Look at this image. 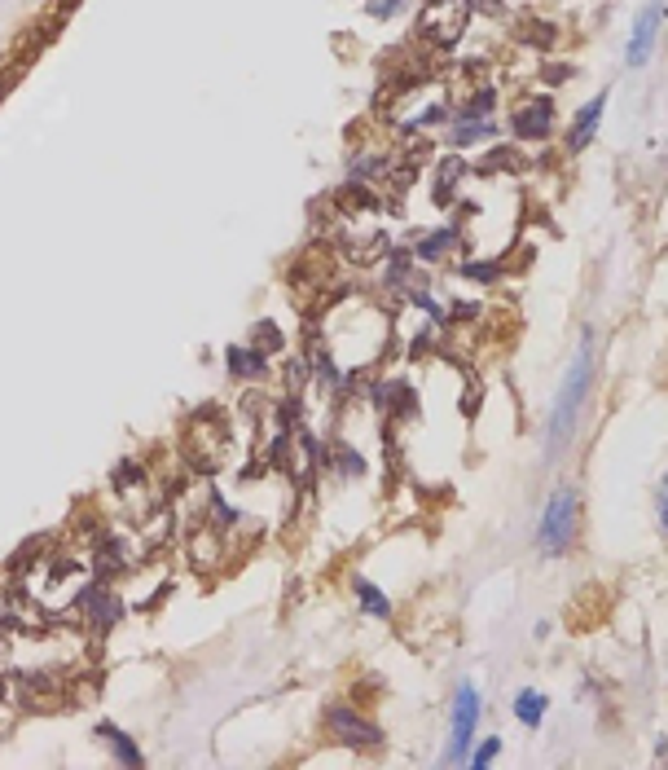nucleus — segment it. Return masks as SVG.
<instances>
[{
	"label": "nucleus",
	"instance_id": "nucleus-1",
	"mask_svg": "<svg viewBox=\"0 0 668 770\" xmlns=\"http://www.w3.org/2000/svg\"><path fill=\"white\" fill-rule=\"evenodd\" d=\"M589 379H594V335L585 331V339H580V348H576V357L568 366V379H563V392L554 401V414H550V436H545L550 454H559V445L576 427V414H580V405L589 397Z\"/></svg>",
	"mask_w": 668,
	"mask_h": 770
},
{
	"label": "nucleus",
	"instance_id": "nucleus-2",
	"mask_svg": "<svg viewBox=\"0 0 668 770\" xmlns=\"http://www.w3.org/2000/svg\"><path fill=\"white\" fill-rule=\"evenodd\" d=\"M571 524H576V493L559 489L550 506H545V520H541V550L545 555H559L571 541Z\"/></svg>",
	"mask_w": 668,
	"mask_h": 770
},
{
	"label": "nucleus",
	"instance_id": "nucleus-3",
	"mask_svg": "<svg viewBox=\"0 0 668 770\" xmlns=\"http://www.w3.org/2000/svg\"><path fill=\"white\" fill-rule=\"evenodd\" d=\"M475 722H479V696H475V687L467 682V687H458V700H453V739H449V757L444 762L467 757Z\"/></svg>",
	"mask_w": 668,
	"mask_h": 770
},
{
	"label": "nucleus",
	"instance_id": "nucleus-4",
	"mask_svg": "<svg viewBox=\"0 0 668 770\" xmlns=\"http://www.w3.org/2000/svg\"><path fill=\"white\" fill-rule=\"evenodd\" d=\"M330 736L339 739V744H357V748H374L378 739H383V731L374 727V722H366V718H357L348 704H334L330 709Z\"/></svg>",
	"mask_w": 668,
	"mask_h": 770
},
{
	"label": "nucleus",
	"instance_id": "nucleus-5",
	"mask_svg": "<svg viewBox=\"0 0 668 770\" xmlns=\"http://www.w3.org/2000/svg\"><path fill=\"white\" fill-rule=\"evenodd\" d=\"M655 32H660V0H651V5L642 9L634 35H629V49H625L629 67H646V58H651V49H655Z\"/></svg>",
	"mask_w": 668,
	"mask_h": 770
},
{
	"label": "nucleus",
	"instance_id": "nucleus-6",
	"mask_svg": "<svg viewBox=\"0 0 668 770\" xmlns=\"http://www.w3.org/2000/svg\"><path fill=\"white\" fill-rule=\"evenodd\" d=\"M550 124H554V110H550V101L536 98V101H528V110H519V119H515V133L524 136V141H541V136L550 133Z\"/></svg>",
	"mask_w": 668,
	"mask_h": 770
},
{
	"label": "nucleus",
	"instance_id": "nucleus-7",
	"mask_svg": "<svg viewBox=\"0 0 668 770\" xmlns=\"http://www.w3.org/2000/svg\"><path fill=\"white\" fill-rule=\"evenodd\" d=\"M602 106H607V93L585 101V110L576 115V128H571V150H585L589 146V136H594V128H598V119H602Z\"/></svg>",
	"mask_w": 668,
	"mask_h": 770
},
{
	"label": "nucleus",
	"instance_id": "nucleus-8",
	"mask_svg": "<svg viewBox=\"0 0 668 770\" xmlns=\"http://www.w3.org/2000/svg\"><path fill=\"white\" fill-rule=\"evenodd\" d=\"M97 736L106 739L110 748H115V757H119L124 766H141V748H136V744H133V739H128V736H124L119 727H110V722H101V727H97Z\"/></svg>",
	"mask_w": 668,
	"mask_h": 770
},
{
	"label": "nucleus",
	"instance_id": "nucleus-9",
	"mask_svg": "<svg viewBox=\"0 0 668 770\" xmlns=\"http://www.w3.org/2000/svg\"><path fill=\"white\" fill-rule=\"evenodd\" d=\"M515 713H519V722L541 727V718H545V696H536V691H519V696H515Z\"/></svg>",
	"mask_w": 668,
	"mask_h": 770
},
{
	"label": "nucleus",
	"instance_id": "nucleus-10",
	"mask_svg": "<svg viewBox=\"0 0 668 770\" xmlns=\"http://www.w3.org/2000/svg\"><path fill=\"white\" fill-rule=\"evenodd\" d=\"M357 595H361V607L366 612H374V616H387L392 607H387V599H383V590H374L369 581H357Z\"/></svg>",
	"mask_w": 668,
	"mask_h": 770
},
{
	"label": "nucleus",
	"instance_id": "nucleus-11",
	"mask_svg": "<svg viewBox=\"0 0 668 770\" xmlns=\"http://www.w3.org/2000/svg\"><path fill=\"white\" fill-rule=\"evenodd\" d=\"M229 366H234V374H264V362L260 357H246L242 348H229Z\"/></svg>",
	"mask_w": 668,
	"mask_h": 770
},
{
	"label": "nucleus",
	"instance_id": "nucleus-12",
	"mask_svg": "<svg viewBox=\"0 0 668 770\" xmlns=\"http://www.w3.org/2000/svg\"><path fill=\"white\" fill-rule=\"evenodd\" d=\"M493 106H497V93H493V89H484V93H479V98H475L467 110H462V119H484Z\"/></svg>",
	"mask_w": 668,
	"mask_h": 770
},
{
	"label": "nucleus",
	"instance_id": "nucleus-13",
	"mask_svg": "<svg viewBox=\"0 0 668 770\" xmlns=\"http://www.w3.org/2000/svg\"><path fill=\"white\" fill-rule=\"evenodd\" d=\"M493 133H497L493 124H462V133L453 136V141H458V146H470V141H479V136H493Z\"/></svg>",
	"mask_w": 668,
	"mask_h": 770
},
{
	"label": "nucleus",
	"instance_id": "nucleus-14",
	"mask_svg": "<svg viewBox=\"0 0 668 770\" xmlns=\"http://www.w3.org/2000/svg\"><path fill=\"white\" fill-rule=\"evenodd\" d=\"M497 736L488 739V744H484V748H479V753H475V757H470V766H488V762H493V757H497Z\"/></svg>",
	"mask_w": 668,
	"mask_h": 770
},
{
	"label": "nucleus",
	"instance_id": "nucleus-15",
	"mask_svg": "<svg viewBox=\"0 0 668 770\" xmlns=\"http://www.w3.org/2000/svg\"><path fill=\"white\" fill-rule=\"evenodd\" d=\"M396 9H401V0H374V5H369L374 18H387V14H396Z\"/></svg>",
	"mask_w": 668,
	"mask_h": 770
}]
</instances>
